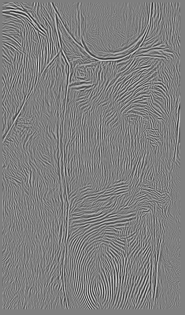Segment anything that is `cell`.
Here are the masks:
<instances>
[{
  "label": "cell",
  "mask_w": 185,
  "mask_h": 315,
  "mask_svg": "<svg viewBox=\"0 0 185 315\" xmlns=\"http://www.w3.org/2000/svg\"><path fill=\"white\" fill-rule=\"evenodd\" d=\"M130 7L124 2L80 1L81 43L91 56L113 60L128 54L132 40Z\"/></svg>",
  "instance_id": "cell-1"
},
{
  "label": "cell",
  "mask_w": 185,
  "mask_h": 315,
  "mask_svg": "<svg viewBox=\"0 0 185 315\" xmlns=\"http://www.w3.org/2000/svg\"><path fill=\"white\" fill-rule=\"evenodd\" d=\"M56 19L61 49L70 67L90 63L97 60L91 56L83 46L73 39L58 17Z\"/></svg>",
  "instance_id": "cell-2"
},
{
  "label": "cell",
  "mask_w": 185,
  "mask_h": 315,
  "mask_svg": "<svg viewBox=\"0 0 185 315\" xmlns=\"http://www.w3.org/2000/svg\"><path fill=\"white\" fill-rule=\"evenodd\" d=\"M55 4L57 15L64 27L73 39L83 46L80 36V1L60 2Z\"/></svg>",
  "instance_id": "cell-3"
},
{
  "label": "cell",
  "mask_w": 185,
  "mask_h": 315,
  "mask_svg": "<svg viewBox=\"0 0 185 315\" xmlns=\"http://www.w3.org/2000/svg\"><path fill=\"white\" fill-rule=\"evenodd\" d=\"M121 59H120V60H121ZM120 63H119V64H120ZM119 66H118V67H119ZM118 68H117V69H118ZM116 72H117V71H116ZM115 75H116V74H115ZM114 78H115V77H114Z\"/></svg>",
  "instance_id": "cell-4"
}]
</instances>
